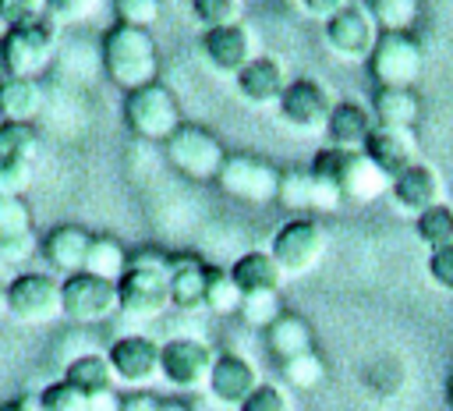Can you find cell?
<instances>
[{
	"instance_id": "cell-1",
	"label": "cell",
	"mask_w": 453,
	"mask_h": 411,
	"mask_svg": "<svg viewBox=\"0 0 453 411\" xmlns=\"http://www.w3.org/2000/svg\"><path fill=\"white\" fill-rule=\"evenodd\" d=\"M117 305L131 319H159L170 308V255L156 248L127 255V269L117 280Z\"/></svg>"
},
{
	"instance_id": "cell-2",
	"label": "cell",
	"mask_w": 453,
	"mask_h": 411,
	"mask_svg": "<svg viewBox=\"0 0 453 411\" xmlns=\"http://www.w3.org/2000/svg\"><path fill=\"white\" fill-rule=\"evenodd\" d=\"M156 67H159V53H156V39L149 35V28H131V25H110L103 35V71L113 85L134 92L142 85L156 81Z\"/></svg>"
},
{
	"instance_id": "cell-3",
	"label": "cell",
	"mask_w": 453,
	"mask_h": 411,
	"mask_svg": "<svg viewBox=\"0 0 453 411\" xmlns=\"http://www.w3.org/2000/svg\"><path fill=\"white\" fill-rule=\"evenodd\" d=\"M311 174L322 177L326 184H333L343 195V202H372L382 191H389V177L375 163H368V156L361 149L326 145L315 152Z\"/></svg>"
},
{
	"instance_id": "cell-4",
	"label": "cell",
	"mask_w": 453,
	"mask_h": 411,
	"mask_svg": "<svg viewBox=\"0 0 453 411\" xmlns=\"http://www.w3.org/2000/svg\"><path fill=\"white\" fill-rule=\"evenodd\" d=\"M57 46V21L53 18H39L18 28H7L4 43H0V64H4V78H35Z\"/></svg>"
},
{
	"instance_id": "cell-5",
	"label": "cell",
	"mask_w": 453,
	"mask_h": 411,
	"mask_svg": "<svg viewBox=\"0 0 453 411\" xmlns=\"http://www.w3.org/2000/svg\"><path fill=\"white\" fill-rule=\"evenodd\" d=\"M269 255L283 269V276H304L311 273L326 255V230L315 216H294L276 227L269 241Z\"/></svg>"
},
{
	"instance_id": "cell-6",
	"label": "cell",
	"mask_w": 453,
	"mask_h": 411,
	"mask_svg": "<svg viewBox=\"0 0 453 411\" xmlns=\"http://www.w3.org/2000/svg\"><path fill=\"white\" fill-rule=\"evenodd\" d=\"M425 67V50L414 32H379L375 50L368 53V71L375 85L414 89Z\"/></svg>"
},
{
	"instance_id": "cell-7",
	"label": "cell",
	"mask_w": 453,
	"mask_h": 411,
	"mask_svg": "<svg viewBox=\"0 0 453 411\" xmlns=\"http://www.w3.org/2000/svg\"><path fill=\"white\" fill-rule=\"evenodd\" d=\"M124 120L145 142H166L184 124L173 92L166 85H159V81L142 85V89L124 96Z\"/></svg>"
},
{
	"instance_id": "cell-8",
	"label": "cell",
	"mask_w": 453,
	"mask_h": 411,
	"mask_svg": "<svg viewBox=\"0 0 453 411\" xmlns=\"http://www.w3.org/2000/svg\"><path fill=\"white\" fill-rule=\"evenodd\" d=\"M216 184L223 195L237 198V202H248V206H265V202H276V191H280V170L262 159V156H248V152H226L219 174H216Z\"/></svg>"
},
{
	"instance_id": "cell-9",
	"label": "cell",
	"mask_w": 453,
	"mask_h": 411,
	"mask_svg": "<svg viewBox=\"0 0 453 411\" xmlns=\"http://www.w3.org/2000/svg\"><path fill=\"white\" fill-rule=\"evenodd\" d=\"M166 159L191 181H216V174H219V167L226 159V149L209 128L180 124L166 138Z\"/></svg>"
},
{
	"instance_id": "cell-10",
	"label": "cell",
	"mask_w": 453,
	"mask_h": 411,
	"mask_svg": "<svg viewBox=\"0 0 453 411\" xmlns=\"http://www.w3.org/2000/svg\"><path fill=\"white\" fill-rule=\"evenodd\" d=\"M7 308H11V319H18L25 326L53 322L57 315H64L60 280H53L50 273H18V276H11L7 280Z\"/></svg>"
},
{
	"instance_id": "cell-11",
	"label": "cell",
	"mask_w": 453,
	"mask_h": 411,
	"mask_svg": "<svg viewBox=\"0 0 453 411\" xmlns=\"http://www.w3.org/2000/svg\"><path fill=\"white\" fill-rule=\"evenodd\" d=\"M212 347L202 344L198 337H173L166 344H159V376L173 386V390H209V376H212Z\"/></svg>"
},
{
	"instance_id": "cell-12",
	"label": "cell",
	"mask_w": 453,
	"mask_h": 411,
	"mask_svg": "<svg viewBox=\"0 0 453 411\" xmlns=\"http://www.w3.org/2000/svg\"><path fill=\"white\" fill-rule=\"evenodd\" d=\"M60 298H64V315L71 322H103L113 312H120L117 305V283L92 276V273H71L60 280Z\"/></svg>"
},
{
	"instance_id": "cell-13",
	"label": "cell",
	"mask_w": 453,
	"mask_h": 411,
	"mask_svg": "<svg viewBox=\"0 0 453 411\" xmlns=\"http://www.w3.org/2000/svg\"><path fill=\"white\" fill-rule=\"evenodd\" d=\"M326 43L333 53H340L347 60H368V53L379 43V25L368 7L343 4L333 18H326Z\"/></svg>"
},
{
	"instance_id": "cell-14",
	"label": "cell",
	"mask_w": 453,
	"mask_h": 411,
	"mask_svg": "<svg viewBox=\"0 0 453 411\" xmlns=\"http://www.w3.org/2000/svg\"><path fill=\"white\" fill-rule=\"evenodd\" d=\"M276 110H280L283 124H290L297 131H326L333 99H329V92H326L322 81H315V78H294V81H287Z\"/></svg>"
},
{
	"instance_id": "cell-15",
	"label": "cell",
	"mask_w": 453,
	"mask_h": 411,
	"mask_svg": "<svg viewBox=\"0 0 453 411\" xmlns=\"http://www.w3.org/2000/svg\"><path fill=\"white\" fill-rule=\"evenodd\" d=\"M106 361L113 368V379L142 390V386H149L159 376V344L152 337L127 333V337H120V340L110 344Z\"/></svg>"
},
{
	"instance_id": "cell-16",
	"label": "cell",
	"mask_w": 453,
	"mask_h": 411,
	"mask_svg": "<svg viewBox=\"0 0 453 411\" xmlns=\"http://www.w3.org/2000/svg\"><path fill=\"white\" fill-rule=\"evenodd\" d=\"M202 53L216 71L237 74L244 64H251L255 53V32L241 21L234 25H219V28H205L202 32Z\"/></svg>"
},
{
	"instance_id": "cell-17",
	"label": "cell",
	"mask_w": 453,
	"mask_h": 411,
	"mask_svg": "<svg viewBox=\"0 0 453 411\" xmlns=\"http://www.w3.org/2000/svg\"><path fill=\"white\" fill-rule=\"evenodd\" d=\"M276 202L287 209H315V213H333L340 209L343 195L326 184L322 177L311 174V167H294V170H280V191Z\"/></svg>"
},
{
	"instance_id": "cell-18",
	"label": "cell",
	"mask_w": 453,
	"mask_h": 411,
	"mask_svg": "<svg viewBox=\"0 0 453 411\" xmlns=\"http://www.w3.org/2000/svg\"><path fill=\"white\" fill-rule=\"evenodd\" d=\"M389 195H393V202H396L400 213L421 216L425 209H432V206L442 202V181H439V174L428 163L418 159V163H411L403 174H396L389 181Z\"/></svg>"
},
{
	"instance_id": "cell-19",
	"label": "cell",
	"mask_w": 453,
	"mask_h": 411,
	"mask_svg": "<svg viewBox=\"0 0 453 411\" xmlns=\"http://www.w3.org/2000/svg\"><path fill=\"white\" fill-rule=\"evenodd\" d=\"M255 386H258V368H255L244 354H237V351L216 354L212 376H209V393H212L219 404L241 407V404L251 397Z\"/></svg>"
},
{
	"instance_id": "cell-20",
	"label": "cell",
	"mask_w": 453,
	"mask_h": 411,
	"mask_svg": "<svg viewBox=\"0 0 453 411\" xmlns=\"http://www.w3.org/2000/svg\"><path fill=\"white\" fill-rule=\"evenodd\" d=\"M361 152H365L368 163H375L389 181H393L396 174H403L411 163H418V159H414V138H411V131L382 128V124H375V128L368 131Z\"/></svg>"
},
{
	"instance_id": "cell-21",
	"label": "cell",
	"mask_w": 453,
	"mask_h": 411,
	"mask_svg": "<svg viewBox=\"0 0 453 411\" xmlns=\"http://www.w3.org/2000/svg\"><path fill=\"white\" fill-rule=\"evenodd\" d=\"M88 244H92V234H88L85 227H78V223H60V227H53V230L42 237V259H46L57 273L71 276V273H81V269H85Z\"/></svg>"
},
{
	"instance_id": "cell-22",
	"label": "cell",
	"mask_w": 453,
	"mask_h": 411,
	"mask_svg": "<svg viewBox=\"0 0 453 411\" xmlns=\"http://www.w3.org/2000/svg\"><path fill=\"white\" fill-rule=\"evenodd\" d=\"M205 280L209 262L195 255H170V305L180 312L205 308Z\"/></svg>"
},
{
	"instance_id": "cell-23",
	"label": "cell",
	"mask_w": 453,
	"mask_h": 411,
	"mask_svg": "<svg viewBox=\"0 0 453 411\" xmlns=\"http://www.w3.org/2000/svg\"><path fill=\"white\" fill-rule=\"evenodd\" d=\"M234 78H237V92H241V99H248V103H255V106L280 103V96H283V89H287V78H283L280 60L262 57V53H258L251 64H244Z\"/></svg>"
},
{
	"instance_id": "cell-24",
	"label": "cell",
	"mask_w": 453,
	"mask_h": 411,
	"mask_svg": "<svg viewBox=\"0 0 453 411\" xmlns=\"http://www.w3.org/2000/svg\"><path fill=\"white\" fill-rule=\"evenodd\" d=\"M230 276L241 291V298H251V294H280V283H283V269L276 266V259L269 252H244L234 259L230 266Z\"/></svg>"
},
{
	"instance_id": "cell-25",
	"label": "cell",
	"mask_w": 453,
	"mask_h": 411,
	"mask_svg": "<svg viewBox=\"0 0 453 411\" xmlns=\"http://www.w3.org/2000/svg\"><path fill=\"white\" fill-rule=\"evenodd\" d=\"M421 117V96L414 89H389V85H375L372 92V120L382 128H400L411 131Z\"/></svg>"
},
{
	"instance_id": "cell-26",
	"label": "cell",
	"mask_w": 453,
	"mask_h": 411,
	"mask_svg": "<svg viewBox=\"0 0 453 411\" xmlns=\"http://www.w3.org/2000/svg\"><path fill=\"white\" fill-rule=\"evenodd\" d=\"M372 128H375V124H372L368 106H361V103H354V99H340V103H333V110H329L326 138H329V145H340V149H361Z\"/></svg>"
},
{
	"instance_id": "cell-27",
	"label": "cell",
	"mask_w": 453,
	"mask_h": 411,
	"mask_svg": "<svg viewBox=\"0 0 453 411\" xmlns=\"http://www.w3.org/2000/svg\"><path fill=\"white\" fill-rule=\"evenodd\" d=\"M265 347L273 351V358L283 365L304 351H311V326L304 315L297 312H280L269 326H265Z\"/></svg>"
},
{
	"instance_id": "cell-28",
	"label": "cell",
	"mask_w": 453,
	"mask_h": 411,
	"mask_svg": "<svg viewBox=\"0 0 453 411\" xmlns=\"http://www.w3.org/2000/svg\"><path fill=\"white\" fill-rule=\"evenodd\" d=\"M46 96L35 78H0V117L4 120H32L42 110Z\"/></svg>"
},
{
	"instance_id": "cell-29",
	"label": "cell",
	"mask_w": 453,
	"mask_h": 411,
	"mask_svg": "<svg viewBox=\"0 0 453 411\" xmlns=\"http://www.w3.org/2000/svg\"><path fill=\"white\" fill-rule=\"evenodd\" d=\"M64 379L71 383V386H78L81 393H103V390H113V368H110V361H106V354H78V358H71L67 361V368H64Z\"/></svg>"
},
{
	"instance_id": "cell-30",
	"label": "cell",
	"mask_w": 453,
	"mask_h": 411,
	"mask_svg": "<svg viewBox=\"0 0 453 411\" xmlns=\"http://www.w3.org/2000/svg\"><path fill=\"white\" fill-rule=\"evenodd\" d=\"M127 269V252L117 237H106V234H92V244H88V255H85V273L92 276H103V280H120Z\"/></svg>"
},
{
	"instance_id": "cell-31",
	"label": "cell",
	"mask_w": 453,
	"mask_h": 411,
	"mask_svg": "<svg viewBox=\"0 0 453 411\" xmlns=\"http://www.w3.org/2000/svg\"><path fill=\"white\" fill-rule=\"evenodd\" d=\"M241 291H237V283H234V276H230V269H223V266H209V280H205V308L212 312V315H234V312H241Z\"/></svg>"
},
{
	"instance_id": "cell-32",
	"label": "cell",
	"mask_w": 453,
	"mask_h": 411,
	"mask_svg": "<svg viewBox=\"0 0 453 411\" xmlns=\"http://www.w3.org/2000/svg\"><path fill=\"white\" fill-rule=\"evenodd\" d=\"M414 230H418V241L428 244V252L453 244V206L439 202V206L425 209L421 216H414Z\"/></svg>"
},
{
	"instance_id": "cell-33",
	"label": "cell",
	"mask_w": 453,
	"mask_h": 411,
	"mask_svg": "<svg viewBox=\"0 0 453 411\" xmlns=\"http://www.w3.org/2000/svg\"><path fill=\"white\" fill-rule=\"evenodd\" d=\"M368 11L379 32H411L418 25L421 4L418 0H368Z\"/></svg>"
},
{
	"instance_id": "cell-34",
	"label": "cell",
	"mask_w": 453,
	"mask_h": 411,
	"mask_svg": "<svg viewBox=\"0 0 453 411\" xmlns=\"http://www.w3.org/2000/svg\"><path fill=\"white\" fill-rule=\"evenodd\" d=\"M39 145H42V138L32 120H0V156L35 159Z\"/></svg>"
},
{
	"instance_id": "cell-35",
	"label": "cell",
	"mask_w": 453,
	"mask_h": 411,
	"mask_svg": "<svg viewBox=\"0 0 453 411\" xmlns=\"http://www.w3.org/2000/svg\"><path fill=\"white\" fill-rule=\"evenodd\" d=\"M283 379H287L290 386H297V390H311V386H319V383L326 379V361H322V358L315 354V347H311V351H304V354L283 361Z\"/></svg>"
},
{
	"instance_id": "cell-36",
	"label": "cell",
	"mask_w": 453,
	"mask_h": 411,
	"mask_svg": "<svg viewBox=\"0 0 453 411\" xmlns=\"http://www.w3.org/2000/svg\"><path fill=\"white\" fill-rule=\"evenodd\" d=\"M32 234V213L21 198H7L0 195V241L11 237H28Z\"/></svg>"
},
{
	"instance_id": "cell-37",
	"label": "cell",
	"mask_w": 453,
	"mask_h": 411,
	"mask_svg": "<svg viewBox=\"0 0 453 411\" xmlns=\"http://www.w3.org/2000/svg\"><path fill=\"white\" fill-rule=\"evenodd\" d=\"M39 397H42V411H88V393H81L67 379L50 383Z\"/></svg>"
},
{
	"instance_id": "cell-38",
	"label": "cell",
	"mask_w": 453,
	"mask_h": 411,
	"mask_svg": "<svg viewBox=\"0 0 453 411\" xmlns=\"http://www.w3.org/2000/svg\"><path fill=\"white\" fill-rule=\"evenodd\" d=\"M32 184V159L21 156H0V195L21 198V191Z\"/></svg>"
},
{
	"instance_id": "cell-39",
	"label": "cell",
	"mask_w": 453,
	"mask_h": 411,
	"mask_svg": "<svg viewBox=\"0 0 453 411\" xmlns=\"http://www.w3.org/2000/svg\"><path fill=\"white\" fill-rule=\"evenodd\" d=\"M191 11L205 28L241 21V0H191Z\"/></svg>"
},
{
	"instance_id": "cell-40",
	"label": "cell",
	"mask_w": 453,
	"mask_h": 411,
	"mask_svg": "<svg viewBox=\"0 0 453 411\" xmlns=\"http://www.w3.org/2000/svg\"><path fill=\"white\" fill-rule=\"evenodd\" d=\"M113 11H117V21H120V25L149 28V25L159 21L163 0H113Z\"/></svg>"
},
{
	"instance_id": "cell-41",
	"label": "cell",
	"mask_w": 453,
	"mask_h": 411,
	"mask_svg": "<svg viewBox=\"0 0 453 411\" xmlns=\"http://www.w3.org/2000/svg\"><path fill=\"white\" fill-rule=\"evenodd\" d=\"M237 411H294V404H290V393H287L283 386H276V383H258V386L251 390V397H248Z\"/></svg>"
},
{
	"instance_id": "cell-42",
	"label": "cell",
	"mask_w": 453,
	"mask_h": 411,
	"mask_svg": "<svg viewBox=\"0 0 453 411\" xmlns=\"http://www.w3.org/2000/svg\"><path fill=\"white\" fill-rule=\"evenodd\" d=\"M280 312L283 308H280V298L276 294H251V298L241 301V319L248 326H255V330H265Z\"/></svg>"
},
{
	"instance_id": "cell-43",
	"label": "cell",
	"mask_w": 453,
	"mask_h": 411,
	"mask_svg": "<svg viewBox=\"0 0 453 411\" xmlns=\"http://www.w3.org/2000/svg\"><path fill=\"white\" fill-rule=\"evenodd\" d=\"M46 14L42 0H0V21L7 28H18V25H28V21H39Z\"/></svg>"
},
{
	"instance_id": "cell-44",
	"label": "cell",
	"mask_w": 453,
	"mask_h": 411,
	"mask_svg": "<svg viewBox=\"0 0 453 411\" xmlns=\"http://www.w3.org/2000/svg\"><path fill=\"white\" fill-rule=\"evenodd\" d=\"M428 276H432L442 291H453V244L428 252Z\"/></svg>"
},
{
	"instance_id": "cell-45",
	"label": "cell",
	"mask_w": 453,
	"mask_h": 411,
	"mask_svg": "<svg viewBox=\"0 0 453 411\" xmlns=\"http://www.w3.org/2000/svg\"><path fill=\"white\" fill-rule=\"evenodd\" d=\"M46 7V18L53 21H78L92 11V0H42Z\"/></svg>"
},
{
	"instance_id": "cell-46",
	"label": "cell",
	"mask_w": 453,
	"mask_h": 411,
	"mask_svg": "<svg viewBox=\"0 0 453 411\" xmlns=\"http://www.w3.org/2000/svg\"><path fill=\"white\" fill-rule=\"evenodd\" d=\"M35 252V237L28 234V237H11V241H0V262L11 269V266H18V262H25L28 255Z\"/></svg>"
},
{
	"instance_id": "cell-47",
	"label": "cell",
	"mask_w": 453,
	"mask_h": 411,
	"mask_svg": "<svg viewBox=\"0 0 453 411\" xmlns=\"http://www.w3.org/2000/svg\"><path fill=\"white\" fill-rule=\"evenodd\" d=\"M120 411H159V397L149 390H131L127 397H120Z\"/></svg>"
},
{
	"instance_id": "cell-48",
	"label": "cell",
	"mask_w": 453,
	"mask_h": 411,
	"mask_svg": "<svg viewBox=\"0 0 453 411\" xmlns=\"http://www.w3.org/2000/svg\"><path fill=\"white\" fill-rule=\"evenodd\" d=\"M297 4H301L311 18H322V21H326V18H333L347 0H297Z\"/></svg>"
},
{
	"instance_id": "cell-49",
	"label": "cell",
	"mask_w": 453,
	"mask_h": 411,
	"mask_svg": "<svg viewBox=\"0 0 453 411\" xmlns=\"http://www.w3.org/2000/svg\"><path fill=\"white\" fill-rule=\"evenodd\" d=\"M88 411H120V397H117V390L92 393V397H88Z\"/></svg>"
},
{
	"instance_id": "cell-50",
	"label": "cell",
	"mask_w": 453,
	"mask_h": 411,
	"mask_svg": "<svg viewBox=\"0 0 453 411\" xmlns=\"http://www.w3.org/2000/svg\"><path fill=\"white\" fill-rule=\"evenodd\" d=\"M14 411H42V397L39 393H21L14 400Z\"/></svg>"
},
{
	"instance_id": "cell-51",
	"label": "cell",
	"mask_w": 453,
	"mask_h": 411,
	"mask_svg": "<svg viewBox=\"0 0 453 411\" xmlns=\"http://www.w3.org/2000/svg\"><path fill=\"white\" fill-rule=\"evenodd\" d=\"M159 411H191V407H188L184 400H173V397H170V400H159Z\"/></svg>"
},
{
	"instance_id": "cell-52",
	"label": "cell",
	"mask_w": 453,
	"mask_h": 411,
	"mask_svg": "<svg viewBox=\"0 0 453 411\" xmlns=\"http://www.w3.org/2000/svg\"><path fill=\"white\" fill-rule=\"evenodd\" d=\"M11 308H7V280H0V319H7Z\"/></svg>"
},
{
	"instance_id": "cell-53",
	"label": "cell",
	"mask_w": 453,
	"mask_h": 411,
	"mask_svg": "<svg viewBox=\"0 0 453 411\" xmlns=\"http://www.w3.org/2000/svg\"><path fill=\"white\" fill-rule=\"evenodd\" d=\"M446 407H449V411H453V376H449V379H446Z\"/></svg>"
},
{
	"instance_id": "cell-54",
	"label": "cell",
	"mask_w": 453,
	"mask_h": 411,
	"mask_svg": "<svg viewBox=\"0 0 453 411\" xmlns=\"http://www.w3.org/2000/svg\"><path fill=\"white\" fill-rule=\"evenodd\" d=\"M0 411H14V404H4V407H0Z\"/></svg>"
}]
</instances>
